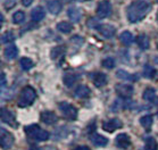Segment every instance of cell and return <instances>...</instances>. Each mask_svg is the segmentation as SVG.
Masks as SVG:
<instances>
[{
    "mask_svg": "<svg viewBox=\"0 0 158 150\" xmlns=\"http://www.w3.org/2000/svg\"><path fill=\"white\" fill-rule=\"evenodd\" d=\"M151 4L148 0H135L127 8V18L131 23H138L142 21L149 13Z\"/></svg>",
    "mask_w": 158,
    "mask_h": 150,
    "instance_id": "obj_1",
    "label": "cell"
},
{
    "mask_svg": "<svg viewBox=\"0 0 158 150\" xmlns=\"http://www.w3.org/2000/svg\"><path fill=\"white\" fill-rule=\"evenodd\" d=\"M36 98V92L35 90L33 89L32 86H25L24 89L22 90L19 98H18L17 105L21 108L27 107L34 102V100Z\"/></svg>",
    "mask_w": 158,
    "mask_h": 150,
    "instance_id": "obj_2",
    "label": "cell"
},
{
    "mask_svg": "<svg viewBox=\"0 0 158 150\" xmlns=\"http://www.w3.org/2000/svg\"><path fill=\"white\" fill-rule=\"evenodd\" d=\"M59 110L61 111V114L65 118H67L69 121H74L77 118V109H76L73 105L69 104V102H60L59 104Z\"/></svg>",
    "mask_w": 158,
    "mask_h": 150,
    "instance_id": "obj_3",
    "label": "cell"
},
{
    "mask_svg": "<svg viewBox=\"0 0 158 150\" xmlns=\"http://www.w3.org/2000/svg\"><path fill=\"white\" fill-rule=\"evenodd\" d=\"M0 131H1V133H0V144H1V148L4 150L10 149L11 147L14 146L15 142L14 135L10 132L6 131L5 129H1Z\"/></svg>",
    "mask_w": 158,
    "mask_h": 150,
    "instance_id": "obj_4",
    "label": "cell"
},
{
    "mask_svg": "<svg viewBox=\"0 0 158 150\" xmlns=\"http://www.w3.org/2000/svg\"><path fill=\"white\" fill-rule=\"evenodd\" d=\"M115 91L119 97L125 98V99L131 98V97L133 96V93H134V89H133V86L130 85V84H125V83H119V84H116Z\"/></svg>",
    "mask_w": 158,
    "mask_h": 150,
    "instance_id": "obj_5",
    "label": "cell"
},
{
    "mask_svg": "<svg viewBox=\"0 0 158 150\" xmlns=\"http://www.w3.org/2000/svg\"><path fill=\"white\" fill-rule=\"evenodd\" d=\"M111 14V4L108 0H102L97 7V15L99 18H107Z\"/></svg>",
    "mask_w": 158,
    "mask_h": 150,
    "instance_id": "obj_6",
    "label": "cell"
},
{
    "mask_svg": "<svg viewBox=\"0 0 158 150\" xmlns=\"http://www.w3.org/2000/svg\"><path fill=\"white\" fill-rule=\"evenodd\" d=\"M1 121L6 124L10 125L11 127H17V123H16L14 113L7 109V108H1Z\"/></svg>",
    "mask_w": 158,
    "mask_h": 150,
    "instance_id": "obj_7",
    "label": "cell"
},
{
    "mask_svg": "<svg viewBox=\"0 0 158 150\" xmlns=\"http://www.w3.org/2000/svg\"><path fill=\"white\" fill-rule=\"evenodd\" d=\"M122 125H123L122 122L119 121L118 118H111V119L105 122L104 124H102V129H104V131H106V132L113 133L114 131H116V130L121 129Z\"/></svg>",
    "mask_w": 158,
    "mask_h": 150,
    "instance_id": "obj_8",
    "label": "cell"
},
{
    "mask_svg": "<svg viewBox=\"0 0 158 150\" xmlns=\"http://www.w3.org/2000/svg\"><path fill=\"white\" fill-rule=\"evenodd\" d=\"M116 146L121 149H127L131 146V139L126 133H119L115 139Z\"/></svg>",
    "mask_w": 158,
    "mask_h": 150,
    "instance_id": "obj_9",
    "label": "cell"
},
{
    "mask_svg": "<svg viewBox=\"0 0 158 150\" xmlns=\"http://www.w3.org/2000/svg\"><path fill=\"white\" fill-rule=\"evenodd\" d=\"M98 31H99L101 35L104 36V38H106V39H110V38H113V36L115 35V33H116V29L110 24L101 25Z\"/></svg>",
    "mask_w": 158,
    "mask_h": 150,
    "instance_id": "obj_10",
    "label": "cell"
},
{
    "mask_svg": "<svg viewBox=\"0 0 158 150\" xmlns=\"http://www.w3.org/2000/svg\"><path fill=\"white\" fill-rule=\"evenodd\" d=\"M41 121H42L44 124L52 125L58 121V117L54 111L47 110V111H43L42 114H41Z\"/></svg>",
    "mask_w": 158,
    "mask_h": 150,
    "instance_id": "obj_11",
    "label": "cell"
},
{
    "mask_svg": "<svg viewBox=\"0 0 158 150\" xmlns=\"http://www.w3.org/2000/svg\"><path fill=\"white\" fill-rule=\"evenodd\" d=\"M47 7L49 13H51L52 15H57L61 11V8H63V5L59 0H50L47 2Z\"/></svg>",
    "mask_w": 158,
    "mask_h": 150,
    "instance_id": "obj_12",
    "label": "cell"
},
{
    "mask_svg": "<svg viewBox=\"0 0 158 150\" xmlns=\"http://www.w3.org/2000/svg\"><path fill=\"white\" fill-rule=\"evenodd\" d=\"M40 131H41V129H40V126L38 124H31L24 127V132L26 133V135L34 140H35L36 135H38V133H39Z\"/></svg>",
    "mask_w": 158,
    "mask_h": 150,
    "instance_id": "obj_13",
    "label": "cell"
},
{
    "mask_svg": "<svg viewBox=\"0 0 158 150\" xmlns=\"http://www.w3.org/2000/svg\"><path fill=\"white\" fill-rule=\"evenodd\" d=\"M90 139H91V142L94 143V146L97 147H105L108 144V139L107 138H105L104 135H101V134H92V135L90 136Z\"/></svg>",
    "mask_w": 158,
    "mask_h": 150,
    "instance_id": "obj_14",
    "label": "cell"
},
{
    "mask_svg": "<svg viewBox=\"0 0 158 150\" xmlns=\"http://www.w3.org/2000/svg\"><path fill=\"white\" fill-rule=\"evenodd\" d=\"M67 15H69L71 21L74 22V23H77V22H80L81 17H82V11L77 7H71L67 10Z\"/></svg>",
    "mask_w": 158,
    "mask_h": 150,
    "instance_id": "obj_15",
    "label": "cell"
},
{
    "mask_svg": "<svg viewBox=\"0 0 158 150\" xmlns=\"http://www.w3.org/2000/svg\"><path fill=\"white\" fill-rule=\"evenodd\" d=\"M92 81H94V84L97 88H101V86L106 85V83H107V76L104 73H96L92 76Z\"/></svg>",
    "mask_w": 158,
    "mask_h": 150,
    "instance_id": "obj_16",
    "label": "cell"
},
{
    "mask_svg": "<svg viewBox=\"0 0 158 150\" xmlns=\"http://www.w3.org/2000/svg\"><path fill=\"white\" fill-rule=\"evenodd\" d=\"M44 16H46V11H44V9L42 7H40V6L35 7L31 11V17H32V19L34 22L42 21L43 18H44Z\"/></svg>",
    "mask_w": 158,
    "mask_h": 150,
    "instance_id": "obj_17",
    "label": "cell"
},
{
    "mask_svg": "<svg viewBox=\"0 0 158 150\" xmlns=\"http://www.w3.org/2000/svg\"><path fill=\"white\" fill-rule=\"evenodd\" d=\"M89 94H90V89L86 85H79L75 89V91H74V96L76 98H81V99L89 97Z\"/></svg>",
    "mask_w": 158,
    "mask_h": 150,
    "instance_id": "obj_18",
    "label": "cell"
},
{
    "mask_svg": "<svg viewBox=\"0 0 158 150\" xmlns=\"http://www.w3.org/2000/svg\"><path fill=\"white\" fill-rule=\"evenodd\" d=\"M17 54H18L17 47L15 46V44H13V43L8 44V46L6 47V49H5V56H6L8 59H14V58H16Z\"/></svg>",
    "mask_w": 158,
    "mask_h": 150,
    "instance_id": "obj_19",
    "label": "cell"
},
{
    "mask_svg": "<svg viewBox=\"0 0 158 150\" xmlns=\"http://www.w3.org/2000/svg\"><path fill=\"white\" fill-rule=\"evenodd\" d=\"M137 43L141 49L146 50L150 46V40H149L148 35H146V34H140V35L137 38Z\"/></svg>",
    "mask_w": 158,
    "mask_h": 150,
    "instance_id": "obj_20",
    "label": "cell"
},
{
    "mask_svg": "<svg viewBox=\"0 0 158 150\" xmlns=\"http://www.w3.org/2000/svg\"><path fill=\"white\" fill-rule=\"evenodd\" d=\"M116 76L121 80H124V81H135L137 80V76L130 74L129 72H126L125 69H118L116 72Z\"/></svg>",
    "mask_w": 158,
    "mask_h": 150,
    "instance_id": "obj_21",
    "label": "cell"
},
{
    "mask_svg": "<svg viewBox=\"0 0 158 150\" xmlns=\"http://www.w3.org/2000/svg\"><path fill=\"white\" fill-rule=\"evenodd\" d=\"M119 40H121V42H122L123 44H125V46H130V44H132L134 38H133L132 33L131 32H129V31H124V32L121 33V35H119Z\"/></svg>",
    "mask_w": 158,
    "mask_h": 150,
    "instance_id": "obj_22",
    "label": "cell"
},
{
    "mask_svg": "<svg viewBox=\"0 0 158 150\" xmlns=\"http://www.w3.org/2000/svg\"><path fill=\"white\" fill-rule=\"evenodd\" d=\"M143 99L147 100V101H156L157 100V96H156V90L152 89V88H148V89L144 90L143 92Z\"/></svg>",
    "mask_w": 158,
    "mask_h": 150,
    "instance_id": "obj_23",
    "label": "cell"
},
{
    "mask_svg": "<svg viewBox=\"0 0 158 150\" xmlns=\"http://www.w3.org/2000/svg\"><path fill=\"white\" fill-rule=\"evenodd\" d=\"M57 30L61 33H69L73 30V25L69 22H60L57 24Z\"/></svg>",
    "mask_w": 158,
    "mask_h": 150,
    "instance_id": "obj_24",
    "label": "cell"
},
{
    "mask_svg": "<svg viewBox=\"0 0 158 150\" xmlns=\"http://www.w3.org/2000/svg\"><path fill=\"white\" fill-rule=\"evenodd\" d=\"M152 123H154V118L150 115H146V116L140 118V124L143 126L144 129L149 130L152 126Z\"/></svg>",
    "mask_w": 158,
    "mask_h": 150,
    "instance_id": "obj_25",
    "label": "cell"
},
{
    "mask_svg": "<svg viewBox=\"0 0 158 150\" xmlns=\"http://www.w3.org/2000/svg\"><path fill=\"white\" fill-rule=\"evenodd\" d=\"M19 64H21V67L24 69V71H30L31 68L34 66V63L31 58H27V57H24L22 58L21 61H19Z\"/></svg>",
    "mask_w": 158,
    "mask_h": 150,
    "instance_id": "obj_26",
    "label": "cell"
},
{
    "mask_svg": "<svg viewBox=\"0 0 158 150\" xmlns=\"http://www.w3.org/2000/svg\"><path fill=\"white\" fill-rule=\"evenodd\" d=\"M65 55V48L64 47H55L54 49L51 50V58L52 59H58L59 57Z\"/></svg>",
    "mask_w": 158,
    "mask_h": 150,
    "instance_id": "obj_27",
    "label": "cell"
},
{
    "mask_svg": "<svg viewBox=\"0 0 158 150\" xmlns=\"http://www.w3.org/2000/svg\"><path fill=\"white\" fill-rule=\"evenodd\" d=\"M158 143L154 138H148L146 140V144H144V150H157Z\"/></svg>",
    "mask_w": 158,
    "mask_h": 150,
    "instance_id": "obj_28",
    "label": "cell"
},
{
    "mask_svg": "<svg viewBox=\"0 0 158 150\" xmlns=\"http://www.w3.org/2000/svg\"><path fill=\"white\" fill-rule=\"evenodd\" d=\"M156 74V71H155V68L149 64H146L143 67V76L144 77H147V79H152Z\"/></svg>",
    "mask_w": 158,
    "mask_h": 150,
    "instance_id": "obj_29",
    "label": "cell"
},
{
    "mask_svg": "<svg viewBox=\"0 0 158 150\" xmlns=\"http://www.w3.org/2000/svg\"><path fill=\"white\" fill-rule=\"evenodd\" d=\"M24 19H25V14H24V11L18 10L13 15V22L16 23V24H21V23H23Z\"/></svg>",
    "mask_w": 158,
    "mask_h": 150,
    "instance_id": "obj_30",
    "label": "cell"
},
{
    "mask_svg": "<svg viewBox=\"0 0 158 150\" xmlns=\"http://www.w3.org/2000/svg\"><path fill=\"white\" fill-rule=\"evenodd\" d=\"M64 83L65 85L67 86H72L73 84H74V82L76 81V76L74 74H71V73H69V74H65L64 75Z\"/></svg>",
    "mask_w": 158,
    "mask_h": 150,
    "instance_id": "obj_31",
    "label": "cell"
},
{
    "mask_svg": "<svg viewBox=\"0 0 158 150\" xmlns=\"http://www.w3.org/2000/svg\"><path fill=\"white\" fill-rule=\"evenodd\" d=\"M16 39V36L14 35L13 32H6L1 36V42L2 43H11L14 40Z\"/></svg>",
    "mask_w": 158,
    "mask_h": 150,
    "instance_id": "obj_32",
    "label": "cell"
},
{
    "mask_svg": "<svg viewBox=\"0 0 158 150\" xmlns=\"http://www.w3.org/2000/svg\"><path fill=\"white\" fill-rule=\"evenodd\" d=\"M115 65H116V61L113 57H107L102 60V66L106 68H114Z\"/></svg>",
    "mask_w": 158,
    "mask_h": 150,
    "instance_id": "obj_33",
    "label": "cell"
},
{
    "mask_svg": "<svg viewBox=\"0 0 158 150\" xmlns=\"http://www.w3.org/2000/svg\"><path fill=\"white\" fill-rule=\"evenodd\" d=\"M48 139H49V133H48L46 130H42V129L38 133V135H36V138H35L36 141H46V140H48Z\"/></svg>",
    "mask_w": 158,
    "mask_h": 150,
    "instance_id": "obj_34",
    "label": "cell"
},
{
    "mask_svg": "<svg viewBox=\"0 0 158 150\" xmlns=\"http://www.w3.org/2000/svg\"><path fill=\"white\" fill-rule=\"evenodd\" d=\"M88 26L91 27V29L99 30V27L101 26V24L97 21V19H96V18H91L90 21H88Z\"/></svg>",
    "mask_w": 158,
    "mask_h": 150,
    "instance_id": "obj_35",
    "label": "cell"
},
{
    "mask_svg": "<svg viewBox=\"0 0 158 150\" xmlns=\"http://www.w3.org/2000/svg\"><path fill=\"white\" fill-rule=\"evenodd\" d=\"M0 83H1V89H2V90L7 86V82H6V75H5V73H1V80H0Z\"/></svg>",
    "mask_w": 158,
    "mask_h": 150,
    "instance_id": "obj_36",
    "label": "cell"
},
{
    "mask_svg": "<svg viewBox=\"0 0 158 150\" xmlns=\"http://www.w3.org/2000/svg\"><path fill=\"white\" fill-rule=\"evenodd\" d=\"M22 2H23V5H24L25 7H29L33 2V0H22Z\"/></svg>",
    "mask_w": 158,
    "mask_h": 150,
    "instance_id": "obj_37",
    "label": "cell"
},
{
    "mask_svg": "<svg viewBox=\"0 0 158 150\" xmlns=\"http://www.w3.org/2000/svg\"><path fill=\"white\" fill-rule=\"evenodd\" d=\"M74 150H90V148L85 146H80V147H77V148H75Z\"/></svg>",
    "mask_w": 158,
    "mask_h": 150,
    "instance_id": "obj_38",
    "label": "cell"
},
{
    "mask_svg": "<svg viewBox=\"0 0 158 150\" xmlns=\"http://www.w3.org/2000/svg\"><path fill=\"white\" fill-rule=\"evenodd\" d=\"M30 150H40V149L38 148V147H33V148H31Z\"/></svg>",
    "mask_w": 158,
    "mask_h": 150,
    "instance_id": "obj_39",
    "label": "cell"
},
{
    "mask_svg": "<svg viewBox=\"0 0 158 150\" xmlns=\"http://www.w3.org/2000/svg\"><path fill=\"white\" fill-rule=\"evenodd\" d=\"M155 63L158 65V56H157V57H155Z\"/></svg>",
    "mask_w": 158,
    "mask_h": 150,
    "instance_id": "obj_40",
    "label": "cell"
},
{
    "mask_svg": "<svg viewBox=\"0 0 158 150\" xmlns=\"http://www.w3.org/2000/svg\"><path fill=\"white\" fill-rule=\"evenodd\" d=\"M157 21H158V14H157Z\"/></svg>",
    "mask_w": 158,
    "mask_h": 150,
    "instance_id": "obj_41",
    "label": "cell"
},
{
    "mask_svg": "<svg viewBox=\"0 0 158 150\" xmlns=\"http://www.w3.org/2000/svg\"><path fill=\"white\" fill-rule=\"evenodd\" d=\"M67 1H71V0H67Z\"/></svg>",
    "mask_w": 158,
    "mask_h": 150,
    "instance_id": "obj_42",
    "label": "cell"
},
{
    "mask_svg": "<svg viewBox=\"0 0 158 150\" xmlns=\"http://www.w3.org/2000/svg\"><path fill=\"white\" fill-rule=\"evenodd\" d=\"M157 115H158V111H157Z\"/></svg>",
    "mask_w": 158,
    "mask_h": 150,
    "instance_id": "obj_43",
    "label": "cell"
},
{
    "mask_svg": "<svg viewBox=\"0 0 158 150\" xmlns=\"http://www.w3.org/2000/svg\"><path fill=\"white\" fill-rule=\"evenodd\" d=\"M157 47H158V44H157Z\"/></svg>",
    "mask_w": 158,
    "mask_h": 150,
    "instance_id": "obj_44",
    "label": "cell"
}]
</instances>
